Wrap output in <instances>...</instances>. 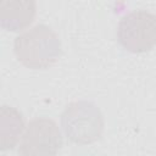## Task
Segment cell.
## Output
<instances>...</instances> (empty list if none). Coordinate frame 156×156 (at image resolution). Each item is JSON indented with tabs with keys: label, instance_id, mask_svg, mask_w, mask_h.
Returning a JSON list of instances; mask_svg holds the SVG:
<instances>
[{
	"label": "cell",
	"instance_id": "1",
	"mask_svg": "<svg viewBox=\"0 0 156 156\" xmlns=\"http://www.w3.org/2000/svg\"><path fill=\"white\" fill-rule=\"evenodd\" d=\"M13 52L23 66L32 69H46L62 56V44L52 28L38 23L15 38Z\"/></svg>",
	"mask_w": 156,
	"mask_h": 156
},
{
	"label": "cell",
	"instance_id": "2",
	"mask_svg": "<svg viewBox=\"0 0 156 156\" xmlns=\"http://www.w3.org/2000/svg\"><path fill=\"white\" fill-rule=\"evenodd\" d=\"M61 127L67 139L78 145H88L100 139L105 122L100 108L88 100L72 101L61 113Z\"/></svg>",
	"mask_w": 156,
	"mask_h": 156
},
{
	"label": "cell",
	"instance_id": "3",
	"mask_svg": "<svg viewBox=\"0 0 156 156\" xmlns=\"http://www.w3.org/2000/svg\"><path fill=\"white\" fill-rule=\"evenodd\" d=\"M117 40L129 52L150 51L156 46V15L143 9L126 13L117 26Z\"/></svg>",
	"mask_w": 156,
	"mask_h": 156
},
{
	"label": "cell",
	"instance_id": "4",
	"mask_svg": "<svg viewBox=\"0 0 156 156\" xmlns=\"http://www.w3.org/2000/svg\"><path fill=\"white\" fill-rule=\"evenodd\" d=\"M63 145L57 123L48 117H38L27 124L20 140V156H57Z\"/></svg>",
	"mask_w": 156,
	"mask_h": 156
},
{
	"label": "cell",
	"instance_id": "5",
	"mask_svg": "<svg viewBox=\"0 0 156 156\" xmlns=\"http://www.w3.org/2000/svg\"><path fill=\"white\" fill-rule=\"evenodd\" d=\"M35 13L34 0H0V26L5 30L24 29L34 21Z\"/></svg>",
	"mask_w": 156,
	"mask_h": 156
},
{
	"label": "cell",
	"instance_id": "6",
	"mask_svg": "<svg viewBox=\"0 0 156 156\" xmlns=\"http://www.w3.org/2000/svg\"><path fill=\"white\" fill-rule=\"evenodd\" d=\"M24 117L20 110L10 105L0 106V149L12 150L24 130Z\"/></svg>",
	"mask_w": 156,
	"mask_h": 156
},
{
	"label": "cell",
	"instance_id": "7",
	"mask_svg": "<svg viewBox=\"0 0 156 156\" xmlns=\"http://www.w3.org/2000/svg\"><path fill=\"white\" fill-rule=\"evenodd\" d=\"M4 156H5V155H4Z\"/></svg>",
	"mask_w": 156,
	"mask_h": 156
}]
</instances>
